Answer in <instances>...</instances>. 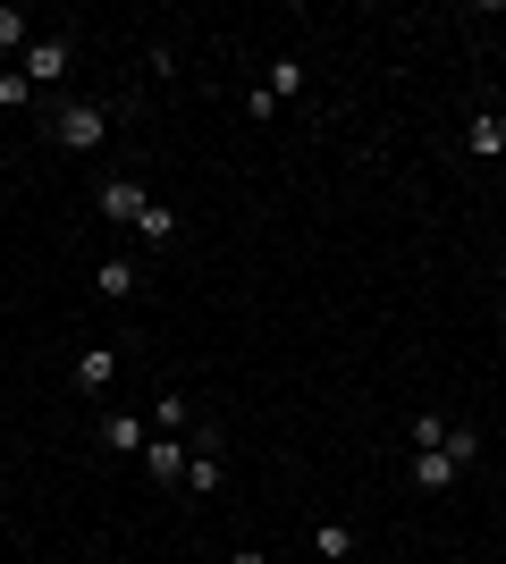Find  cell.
Instances as JSON below:
<instances>
[{
  "label": "cell",
  "instance_id": "1",
  "mask_svg": "<svg viewBox=\"0 0 506 564\" xmlns=\"http://www.w3.org/2000/svg\"><path fill=\"white\" fill-rule=\"evenodd\" d=\"M51 135H60V152H94L110 135V101H68V110L51 118Z\"/></svg>",
  "mask_w": 506,
  "mask_h": 564
},
{
  "label": "cell",
  "instance_id": "2",
  "mask_svg": "<svg viewBox=\"0 0 506 564\" xmlns=\"http://www.w3.org/2000/svg\"><path fill=\"white\" fill-rule=\"evenodd\" d=\"M68 59H76L68 34H34V43H25V85H60V76H68Z\"/></svg>",
  "mask_w": 506,
  "mask_h": 564
},
{
  "label": "cell",
  "instance_id": "3",
  "mask_svg": "<svg viewBox=\"0 0 506 564\" xmlns=\"http://www.w3.org/2000/svg\"><path fill=\"white\" fill-rule=\"evenodd\" d=\"M144 203H152V194L136 186V177H110V186H101V219H119V228H136V219H144Z\"/></svg>",
  "mask_w": 506,
  "mask_h": 564
},
{
  "label": "cell",
  "instance_id": "4",
  "mask_svg": "<svg viewBox=\"0 0 506 564\" xmlns=\"http://www.w3.org/2000/svg\"><path fill=\"white\" fill-rule=\"evenodd\" d=\"M94 438H101L110 455H144V447H152V430L136 422V413H101V430H94Z\"/></svg>",
  "mask_w": 506,
  "mask_h": 564
},
{
  "label": "cell",
  "instance_id": "5",
  "mask_svg": "<svg viewBox=\"0 0 506 564\" xmlns=\"http://www.w3.org/2000/svg\"><path fill=\"white\" fill-rule=\"evenodd\" d=\"M68 379H76V388H110V379H119V354H110V346H85L68 362Z\"/></svg>",
  "mask_w": 506,
  "mask_h": 564
},
{
  "label": "cell",
  "instance_id": "6",
  "mask_svg": "<svg viewBox=\"0 0 506 564\" xmlns=\"http://www.w3.org/2000/svg\"><path fill=\"white\" fill-rule=\"evenodd\" d=\"M144 471L161 480V489H169V480H186V438H152V447H144Z\"/></svg>",
  "mask_w": 506,
  "mask_h": 564
},
{
  "label": "cell",
  "instance_id": "7",
  "mask_svg": "<svg viewBox=\"0 0 506 564\" xmlns=\"http://www.w3.org/2000/svg\"><path fill=\"white\" fill-rule=\"evenodd\" d=\"M464 152H473V161H498V152H506V118L482 110V118H473V135H464Z\"/></svg>",
  "mask_w": 506,
  "mask_h": 564
},
{
  "label": "cell",
  "instance_id": "8",
  "mask_svg": "<svg viewBox=\"0 0 506 564\" xmlns=\"http://www.w3.org/2000/svg\"><path fill=\"white\" fill-rule=\"evenodd\" d=\"M186 489L194 497H219V438H203V455H186Z\"/></svg>",
  "mask_w": 506,
  "mask_h": 564
},
{
  "label": "cell",
  "instance_id": "9",
  "mask_svg": "<svg viewBox=\"0 0 506 564\" xmlns=\"http://www.w3.org/2000/svg\"><path fill=\"white\" fill-rule=\"evenodd\" d=\"M313 556L321 564H355V531H346V522H321V531H313Z\"/></svg>",
  "mask_w": 506,
  "mask_h": 564
},
{
  "label": "cell",
  "instance_id": "10",
  "mask_svg": "<svg viewBox=\"0 0 506 564\" xmlns=\"http://www.w3.org/2000/svg\"><path fill=\"white\" fill-rule=\"evenodd\" d=\"M413 489H431V497H439V489H456V464H448L439 447H431V455H413Z\"/></svg>",
  "mask_w": 506,
  "mask_h": 564
},
{
  "label": "cell",
  "instance_id": "11",
  "mask_svg": "<svg viewBox=\"0 0 506 564\" xmlns=\"http://www.w3.org/2000/svg\"><path fill=\"white\" fill-rule=\"evenodd\" d=\"M94 286H101V295H136V286H144V270L110 253V261H101V270H94Z\"/></svg>",
  "mask_w": 506,
  "mask_h": 564
},
{
  "label": "cell",
  "instance_id": "12",
  "mask_svg": "<svg viewBox=\"0 0 506 564\" xmlns=\"http://www.w3.org/2000/svg\"><path fill=\"white\" fill-rule=\"evenodd\" d=\"M152 430H161V438H177V430H186V397H177V388H161V397H152Z\"/></svg>",
  "mask_w": 506,
  "mask_h": 564
},
{
  "label": "cell",
  "instance_id": "13",
  "mask_svg": "<svg viewBox=\"0 0 506 564\" xmlns=\"http://www.w3.org/2000/svg\"><path fill=\"white\" fill-rule=\"evenodd\" d=\"M136 236H144V245H169V236H177V212H169V203H144V219H136Z\"/></svg>",
  "mask_w": 506,
  "mask_h": 564
},
{
  "label": "cell",
  "instance_id": "14",
  "mask_svg": "<svg viewBox=\"0 0 506 564\" xmlns=\"http://www.w3.org/2000/svg\"><path fill=\"white\" fill-rule=\"evenodd\" d=\"M270 101H288V94H304V59H270V85H262Z\"/></svg>",
  "mask_w": 506,
  "mask_h": 564
},
{
  "label": "cell",
  "instance_id": "15",
  "mask_svg": "<svg viewBox=\"0 0 506 564\" xmlns=\"http://www.w3.org/2000/svg\"><path fill=\"white\" fill-rule=\"evenodd\" d=\"M413 455H431V447H448V413H413Z\"/></svg>",
  "mask_w": 506,
  "mask_h": 564
},
{
  "label": "cell",
  "instance_id": "16",
  "mask_svg": "<svg viewBox=\"0 0 506 564\" xmlns=\"http://www.w3.org/2000/svg\"><path fill=\"white\" fill-rule=\"evenodd\" d=\"M439 455H448V464H473V455H482V430H464V422H448V447H439Z\"/></svg>",
  "mask_w": 506,
  "mask_h": 564
},
{
  "label": "cell",
  "instance_id": "17",
  "mask_svg": "<svg viewBox=\"0 0 506 564\" xmlns=\"http://www.w3.org/2000/svg\"><path fill=\"white\" fill-rule=\"evenodd\" d=\"M34 43V18H25V9H0V51H25Z\"/></svg>",
  "mask_w": 506,
  "mask_h": 564
},
{
  "label": "cell",
  "instance_id": "18",
  "mask_svg": "<svg viewBox=\"0 0 506 564\" xmlns=\"http://www.w3.org/2000/svg\"><path fill=\"white\" fill-rule=\"evenodd\" d=\"M34 101V85H25V68H0V110H25Z\"/></svg>",
  "mask_w": 506,
  "mask_h": 564
},
{
  "label": "cell",
  "instance_id": "19",
  "mask_svg": "<svg viewBox=\"0 0 506 564\" xmlns=\"http://www.w3.org/2000/svg\"><path fill=\"white\" fill-rule=\"evenodd\" d=\"M228 564H262V547H237V556H228Z\"/></svg>",
  "mask_w": 506,
  "mask_h": 564
}]
</instances>
